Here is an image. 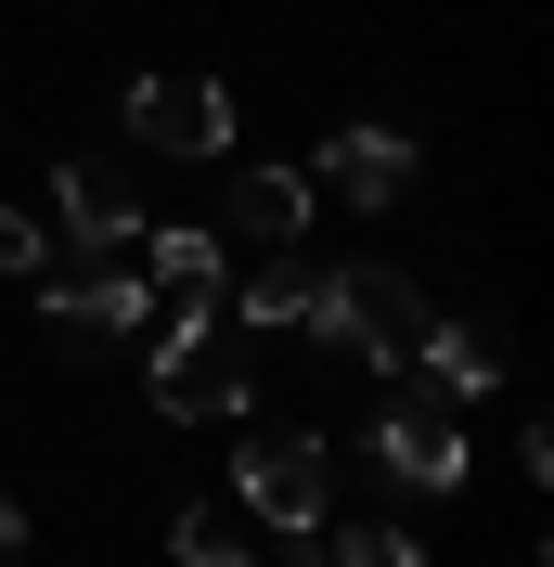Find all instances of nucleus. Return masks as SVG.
Returning <instances> with one entry per match:
<instances>
[{
	"label": "nucleus",
	"mask_w": 554,
	"mask_h": 567,
	"mask_svg": "<svg viewBox=\"0 0 554 567\" xmlns=\"http://www.w3.org/2000/svg\"><path fill=\"white\" fill-rule=\"evenodd\" d=\"M425 322H439V310H425L413 271H387V258H336V271H310V322H297V336H322V349L400 374V361L425 349Z\"/></svg>",
	"instance_id": "nucleus-1"
},
{
	"label": "nucleus",
	"mask_w": 554,
	"mask_h": 567,
	"mask_svg": "<svg viewBox=\"0 0 554 567\" xmlns=\"http://www.w3.org/2000/svg\"><path fill=\"white\" fill-rule=\"evenodd\" d=\"M155 322H168V336H155V413L168 425H233L245 388H258V374H245V336L219 310H155Z\"/></svg>",
	"instance_id": "nucleus-2"
},
{
	"label": "nucleus",
	"mask_w": 554,
	"mask_h": 567,
	"mask_svg": "<svg viewBox=\"0 0 554 567\" xmlns=\"http://www.w3.org/2000/svg\"><path fill=\"white\" fill-rule=\"evenodd\" d=\"M322 439L310 425H258V439H233V491L245 516H271V529H322Z\"/></svg>",
	"instance_id": "nucleus-3"
},
{
	"label": "nucleus",
	"mask_w": 554,
	"mask_h": 567,
	"mask_svg": "<svg viewBox=\"0 0 554 567\" xmlns=\"http://www.w3.org/2000/svg\"><path fill=\"white\" fill-rule=\"evenodd\" d=\"M375 464L400 477V491H464V425H451V400L439 388L375 400Z\"/></svg>",
	"instance_id": "nucleus-4"
},
{
	"label": "nucleus",
	"mask_w": 554,
	"mask_h": 567,
	"mask_svg": "<svg viewBox=\"0 0 554 567\" xmlns=\"http://www.w3.org/2000/svg\"><path fill=\"white\" fill-rule=\"evenodd\" d=\"M130 142H155V155H219L233 142V91L219 78H130Z\"/></svg>",
	"instance_id": "nucleus-5"
},
{
	"label": "nucleus",
	"mask_w": 554,
	"mask_h": 567,
	"mask_svg": "<svg viewBox=\"0 0 554 567\" xmlns=\"http://www.w3.org/2000/svg\"><path fill=\"white\" fill-rule=\"evenodd\" d=\"M39 310H52V336H65V349H116V336H142V322H155V284H142V271H52V297H39Z\"/></svg>",
	"instance_id": "nucleus-6"
},
{
	"label": "nucleus",
	"mask_w": 554,
	"mask_h": 567,
	"mask_svg": "<svg viewBox=\"0 0 554 567\" xmlns=\"http://www.w3.org/2000/svg\"><path fill=\"white\" fill-rule=\"evenodd\" d=\"M413 130H375V116H361V130H336L322 142V168H310V194H348V207H400V194H413Z\"/></svg>",
	"instance_id": "nucleus-7"
},
{
	"label": "nucleus",
	"mask_w": 554,
	"mask_h": 567,
	"mask_svg": "<svg viewBox=\"0 0 554 567\" xmlns=\"http://www.w3.org/2000/svg\"><path fill=\"white\" fill-rule=\"evenodd\" d=\"M52 219H65V246H78V258L142 246V194H130L116 168H52Z\"/></svg>",
	"instance_id": "nucleus-8"
},
{
	"label": "nucleus",
	"mask_w": 554,
	"mask_h": 567,
	"mask_svg": "<svg viewBox=\"0 0 554 567\" xmlns=\"http://www.w3.org/2000/svg\"><path fill=\"white\" fill-rule=\"evenodd\" d=\"M142 284H155V310H219V233H155L142 219Z\"/></svg>",
	"instance_id": "nucleus-9"
},
{
	"label": "nucleus",
	"mask_w": 554,
	"mask_h": 567,
	"mask_svg": "<svg viewBox=\"0 0 554 567\" xmlns=\"http://www.w3.org/2000/svg\"><path fill=\"white\" fill-rule=\"evenodd\" d=\"M413 361H425V388H439L451 413L503 388V336H490V322H425V349H413Z\"/></svg>",
	"instance_id": "nucleus-10"
},
{
	"label": "nucleus",
	"mask_w": 554,
	"mask_h": 567,
	"mask_svg": "<svg viewBox=\"0 0 554 567\" xmlns=\"http://www.w3.org/2000/svg\"><path fill=\"white\" fill-rule=\"evenodd\" d=\"M233 233H258V258L310 233V168H245L233 181Z\"/></svg>",
	"instance_id": "nucleus-11"
},
{
	"label": "nucleus",
	"mask_w": 554,
	"mask_h": 567,
	"mask_svg": "<svg viewBox=\"0 0 554 567\" xmlns=\"http://www.w3.org/2000/svg\"><path fill=\"white\" fill-rule=\"evenodd\" d=\"M310 542H322V567H425L413 529H310Z\"/></svg>",
	"instance_id": "nucleus-12"
},
{
	"label": "nucleus",
	"mask_w": 554,
	"mask_h": 567,
	"mask_svg": "<svg viewBox=\"0 0 554 567\" xmlns=\"http://www.w3.org/2000/svg\"><path fill=\"white\" fill-rule=\"evenodd\" d=\"M168 542H181V567H245V542H233V529H219V516H181V529H168Z\"/></svg>",
	"instance_id": "nucleus-13"
},
{
	"label": "nucleus",
	"mask_w": 554,
	"mask_h": 567,
	"mask_svg": "<svg viewBox=\"0 0 554 567\" xmlns=\"http://www.w3.org/2000/svg\"><path fill=\"white\" fill-rule=\"evenodd\" d=\"M39 258H52V233H39L27 207H0V271H39Z\"/></svg>",
	"instance_id": "nucleus-14"
},
{
	"label": "nucleus",
	"mask_w": 554,
	"mask_h": 567,
	"mask_svg": "<svg viewBox=\"0 0 554 567\" xmlns=\"http://www.w3.org/2000/svg\"><path fill=\"white\" fill-rule=\"evenodd\" d=\"M13 542H27V516H13V491H0V567H13Z\"/></svg>",
	"instance_id": "nucleus-15"
}]
</instances>
